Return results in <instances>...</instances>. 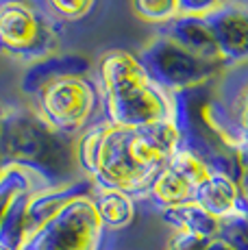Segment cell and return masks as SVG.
<instances>
[{"instance_id":"52a82bcc","label":"cell","mask_w":248,"mask_h":250,"mask_svg":"<svg viewBox=\"0 0 248 250\" xmlns=\"http://www.w3.org/2000/svg\"><path fill=\"white\" fill-rule=\"evenodd\" d=\"M103 224L92 194L74 198L59 215L31 235L20 250H100Z\"/></svg>"},{"instance_id":"83f0119b","label":"cell","mask_w":248,"mask_h":250,"mask_svg":"<svg viewBox=\"0 0 248 250\" xmlns=\"http://www.w3.org/2000/svg\"><path fill=\"white\" fill-rule=\"evenodd\" d=\"M0 250H9V248H4V246H0Z\"/></svg>"},{"instance_id":"277c9868","label":"cell","mask_w":248,"mask_h":250,"mask_svg":"<svg viewBox=\"0 0 248 250\" xmlns=\"http://www.w3.org/2000/svg\"><path fill=\"white\" fill-rule=\"evenodd\" d=\"M59 26L31 0L0 2V55L28 65L48 59L59 52Z\"/></svg>"},{"instance_id":"2e32d148","label":"cell","mask_w":248,"mask_h":250,"mask_svg":"<svg viewBox=\"0 0 248 250\" xmlns=\"http://www.w3.org/2000/svg\"><path fill=\"white\" fill-rule=\"evenodd\" d=\"M37 189H26L13 200L11 209L4 215V222L0 227V246L9 250H20L22 244L26 242L28 230H26V213H28V200L31 194Z\"/></svg>"},{"instance_id":"ffe728a7","label":"cell","mask_w":248,"mask_h":250,"mask_svg":"<svg viewBox=\"0 0 248 250\" xmlns=\"http://www.w3.org/2000/svg\"><path fill=\"white\" fill-rule=\"evenodd\" d=\"M233 133L242 139V142H248V81L240 87L235 100H233Z\"/></svg>"},{"instance_id":"9a60e30c","label":"cell","mask_w":248,"mask_h":250,"mask_svg":"<svg viewBox=\"0 0 248 250\" xmlns=\"http://www.w3.org/2000/svg\"><path fill=\"white\" fill-rule=\"evenodd\" d=\"M161 215H164V220L174 230L203 235V237H209V239L222 235V229H224V222L213 218L211 213H207L196 203H187L181 207H172V209H165V211H161Z\"/></svg>"},{"instance_id":"8fae6325","label":"cell","mask_w":248,"mask_h":250,"mask_svg":"<svg viewBox=\"0 0 248 250\" xmlns=\"http://www.w3.org/2000/svg\"><path fill=\"white\" fill-rule=\"evenodd\" d=\"M85 194H92V187L85 181H74V183H70V185L44 187V189L33 191L31 200H28V213H26L28 237H31L35 230H40L46 222H50L55 215H59L65 205H70L74 198L85 196Z\"/></svg>"},{"instance_id":"30bf717a","label":"cell","mask_w":248,"mask_h":250,"mask_svg":"<svg viewBox=\"0 0 248 250\" xmlns=\"http://www.w3.org/2000/svg\"><path fill=\"white\" fill-rule=\"evenodd\" d=\"M194 203L203 207L207 213H211L220 222H231V220L248 215V205L242 196L240 183L233 176L216 170L207 172V176L196 189Z\"/></svg>"},{"instance_id":"7a4b0ae2","label":"cell","mask_w":248,"mask_h":250,"mask_svg":"<svg viewBox=\"0 0 248 250\" xmlns=\"http://www.w3.org/2000/svg\"><path fill=\"white\" fill-rule=\"evenodd\" d=\"M2 142L9 167H22L46 187L79 181V144L55 131L33 107L2 109Z\"/></svg>"},{"instance_id":"7c38bea8","label":"cell","mask_w":248,"mask_h":250,"mask_svg":"<svg viewBox=\"0 0 248 250\" xmlns=\"http://www.w3.org/2000/svg\"><path fill=\"white\" fill-rule=\"evenodd\" d=\"M161 35H165L168 40H172L174 44H179L181 48H185V50L194 52V55H198V57H205V59H211V61H220L216 37H213L211 24H209L207 18L181 13L172 22L161 26Z\"/></svg>"},{"instance_id":"ba28073f","label":"cell","mask_w":248,"mask_h":250,"mask_svg":"<svg viewBox=\"0 0 248 250\" xmlns=\"http://www.w3.org/2000/svg\"><path fill=\"white\" fill-rule=\"evenodd\" d=\"M207 172L209 167L205 166L196 152H192L187 146H181L152 183L148 198L161 211L194 203L196 189L207 176Z\"/></svg>"},{"instance_id":"603a6c76","label":"cell","mask_w":248,"mask_h":250,"mask_svg":"<svg viewBox=\"0 0 248 250\" xmlns=\"http://www.w3.org/2000/svg\"><path fill=\"white\" fill-rule=\"evenodd\" d=\"M222 235L231 239L237 246V250H248V215L246 218L231 220V222H224Z\"/></svg>"},{"instance_id":"6da1fadb","label":"cell","mask_w":248,"mask_h":250,"mask_svg":"<svg viewBox=\"0 0 248 250\" xmlns=\"http://www.w3.org/2000/svg\"><path fill=\"white\" fill-rule=\"evenodd\" d=\"M98 89L107 122L118 126H148L179 118V98L161 89L140 57L122 48L98 59Z\"/></svg>"},{"instance_id":"3957f363","label":"cell","mask_w":248,"mask_h":250,"mask_svg":"<svg viewBox=\"0 0 248 250\" xmlns=\"http://www.w3.org/2000/svg\"><path fill=\"white\" fill-rule=\"evenodd\" d=\"M81 170L98 189H118L140 198L148 196L155 176L133 157L131 128L111 122L92 124L79 139Z\"/></svg>"},{"instance_id":"484cf974","label":"cell","mask_w":248,"mask_h":250,"mask_svg":"<svg viewBox=\"0 0 248 250\" xmlns=\"http://www.w3.org/2000/svg\"><path fill=\"white\" fill-rule=\"evenodd\" d=\"M7 155H4V142H2V109H0V174L7 170Z\"/></svg>"},{"instance_id":"4fadbf2b","label":"cell","mask_w":248,"mask_h":250,"mask_svg":"<svg viewBox=\"0 0 248 250\" xmlns=\"http://www.w3.org/2000/svg\"><path fill=\"white\" fill-rule=\"evenodd\" d=\"M92 63L81 55H52L48 59H41L37 63H31L24 70L20 79V89L24 96H35L44 85L52 83L63 76H79V74H89Z\"/></svg>"},{"instance_id":"7402d4cb","label":"cell","mask_w":248,"mask_h":250,"mask_svg":"<svg viewBox=\"0 0 248 250\" xmlns=\"http://www.w3.org/2000/svg\"><path fill=\"white\" fill-rule=\"evenodd\" d=\"M227 2L228 0H179L181 13H185V16H200V18H209L218 9H222Z\"/></svg>"},{"instance_id":"d4e9b609","label":"cell","mask_w":248,"mask_h":250,"mask_svg":"<svg viewBox=\"0 0 248 250\" xmlns=\"http://www.w3.org/2000/svg\"><path fill=\"white\" fill-rule=\"evenodd\" d=\"M207 250H237V246L228 237H224V235H218V237H213L211 242H209Z\"/></svg>"},{"instance_id":"5bb4252c","label":"cell","mask_w":248,"mask_h":250,"mask_svg":"<svg viewBox=\"0 0 248 250\" xmlns=\"http://www.w3.org/2000/svg\"><path fill=\"white\" fill-rule=\"evenodd\" d=\"M92 200L103 229L122 230L135 220V198L124 194V191L94 187Z\"/></svg>"},{"instance_id":"e0dca14e","label":"cell","mask_w":248,"mask_h":250,"mask_svg":"<svg viewBox=\"0 0 248 250\" xmlns=\"http://www.w3.org/2000/svg\"><path fill=\"white\" fill-rule=\"evenodd\" d=\"M44 183L31 172L22 170V167H7L0 174V227L4 222V215L11 209L13 200L26 189H44Z\"/></svg>"},{"instance_id":"d6986e66","label":"cell","mask_w":248,"mask_h":250,"mask_svg":"<svg viewBox=\"0 0 248 250\" xmlns=\"http://www.w3.org/2000/svg\"><path fill=\"white\" fill-rule=\"evenodd\" d=\"M131 9L140 20L161 26L181 16L179 0H131Z\"/></svg>"},{"instance_id":"4316f807","label":"cell","mask_w":248,"mask_h":250,"mask_svg":"<svg viewBox=\"0 0 248 250\" xmlns=\"http://www.w3.org/2000/svg\"><path fill=\"white\" fill-rule=\"evenodd\" d=\"M0 2H11V0H0Z\"/></svg>"},{"instance_id":"5b68a950","label":"cell","mask_w":248,"mask_h":250,"mask_svg":"<svg viewBox=\"0 0 248 250\" xmlns=\"http://www.w3.org/2000/svg\"><path fill=\"white\" fill-rule=\"evenodd\" d=\"M35 111L55 131L76 137L87 131L98 107L103 104L98 83L89 74L63 76L44 85L35 96Z\"/></svg>"},{"instance_id":"9c48e42d","label":"cell","mask_w":248,"mask_h":250,"mask_svg":"<svg viewBox=\"0 0 248 250\" xmlns=\"http://www.w3.org/2000/svg\"><path fill=\"white\" fill-rule=\"evenodd\" d=\"M207 20L224 68L248 65V4L227 2Z\"/></svg>"},{"instance_id":"cb8c5ba5","label":"cell","mask_w":248,"mask_h":250,"mask_svg":"<svg viewBox=\"0 0 248 250\" xmlns=\"http://www.w3.org/2000/svg\"><path fill=\"white\" fill-rule=\"evenodd\" d=\"M240 189H242V196H244L246 205H248V142L242 144L240 148Z\"/></svg>"},{"instance_id":"44dd1931","label":"cell","mask_w":248,"mask_h":250,"mask_svg":"<svg viewBox=\"0 0 248 250\" xmlns=\"http://www.w3.org/2000/svg\"><path fill=\"white\" fill-rule=\"evenodd\" d=\"M209 242H211V239L203 237V235L174 230V235L168 239V244H165V250H207Z\"/></svg>"},{"instance_id":"8992f818","label":"cell","mask_w":248,"mask_h":250,"mask_svg":"<svg viewBox=\"0 0 248 250\" xmlns=\"http://www.w3.org/2000/svg\"><path fill=\"white\" fill-rule=\"evenodd\" d=\"M137 57L150 79L161 89L174 96L181 91L203 87L224 70L222 61H211L194 55L161 33L152 37Z\"/></svg>"},{"instance_id":"ac0fdd59","label":"cell","mask_w":248,"mask_h":250,"mask_svg":"<svg viewBox=\"0 0 248 250\" xmlns=\"http://www.w3.org/2000/svg\"><path fill=\"white\" fill-rule=\"evenodd\" d=\"M57 24L85 20L96 7V0H31Z\"/></svg>"}]
</instances>
